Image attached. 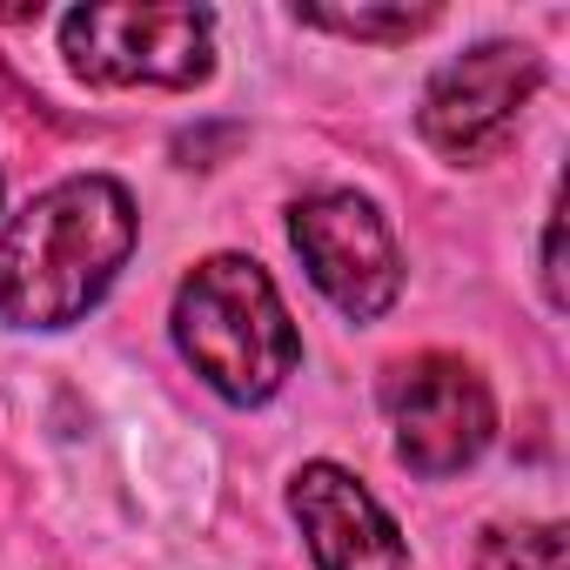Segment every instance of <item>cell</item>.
<instances>
[{
	"label": "cell",
	"instance_id": "cell-1",
	"mask_svg": "<svg viewBox=\"0 0 570 570\" xmlns=\"http://www.w3.org/2000/svg\"><path fill=\"white\" fill-rule=\"evenodd\" d=\"M135 195L115 175H68L0 222V316L14 330L81 323L135 255Z\"/></svg>",
	"mask_w": 570,
	"mask_h": 570
},
{
	"label": "cell",
	"instance_id": "cell-2",
	"mask_svg": "<svg viewBox=\"0 0 570 570\" xmlns=\"http://www.w3.org/2000/svg\"><path fill=\"white\" fill-rule=\"evenodd\" d=\"M175 350L222 403H268L303 363L282 289L248 255H208L175 289Z\"/></svg>",
	"mask_w": 570,
	"mask_h": 570
},
{
	"label": "cell",
	"instance_id": "cell-3",
	"mask_svg": "<svg viewBox=\"0 0 570 570\" xmlns=\"http://www.w3.org/2000/svg\"><path fill=\"white\" fill-rule=\"evenodd\" d=\"M61 55L88 88H202L215 75V14L188 0L161 8H75Z\"/></svg>",
	"mask_w": 570,
	"mask_h": 570
},
{
	"label": "cell",
	"instance_id": "cell-4",
	"mask_svg": "<svg viewBox=\"0 0 570 570\" xmlns=\"http://www.w3.org/2000/svg\"><path fill=\"white\" fill-rule=\"evenodd\" d=\"M289 242H296L309 282L350 323H376L403 296L396 235H390L383 208L356 188H323V195L296 202L289 208Z\"/></svg>",
	"mask_w": 570,
	"mask_h": 570
},
{
	"label": "cell",
	"instance_id": "cell-5",
	"mask_svg": "<svg viewBox=\"0 0 570 570\" xmlns=\"http://www.w3.org/2000/svg\"><path fill=\"white\" fill-rule=\"evenodd\" d=\"M537 81H543V61L523 41H476L470 55L430 75L416 128L443 161H483L517 135V115L530 108Z\"/></svg>",
	"mask_w": 570,
	"mask_h": 570
},
{
	"label": "cell",
	"instance_id": "cell-6",
	"mask_svg": "<svg viewBox=\"0 0 570 570\" xmlns=\"http://www.w3.org/2000/svg\"><path fill=\"white\" fill-rule=\"evenodd\" d=\"M390 436L416 476L470 470L497 436V396L463 356H416L390 376Z\"/></svg>",
	"mask_w": 570,
	"mask_h": 570
},
{
	"label": "cell",
	"instance_id": "cell-7",
	"mask_svg": "<svg viewBox=\"0 0 570 570\" xmlns=\"http://www.w3.org/2000/svg\"><path fill=\"white\" fill-rule=\"evenodd\" d=\"M289 517L316 570H410V543L396 517L343 463H303L289 476Z\"/></svg>",
	"mask_w": 570,
	"mask_h": 570
},
{
	"label": "cell",
	"instance_id": "cell-8",
	"mask_svg": "<svg viewBox=\"0 0 570 570\" xmlns=\"http://www.w3.org/2000/svg\"><path fill=\"white\" fill-rule=\"evenodd\" d=\"M303 28H323V35H350V41H410L423 28H436V8H296Z\"/></svg>",
	"mask_w": 570,
	"mask_h": 570
},
{
	"label": "cell",
	"instance_id": "cell-9",
	"mask_svg": "<svg viewBox=\"0 0 570 570\" xmlns=\"http://www.w3.org/2000/svg\"><path fill=\"white\" fill-rule=\"evenodd\" d=\"M483 570H563V523H503L483 530Z\"/></svg>",
	"mask_w": 570,
	"mask_h": 570
},
{
	"label": "cell",
	"instance_id": "cell-10",
	"mask_svg": "<svg viewBox=\"0 0 570 570\" xmlns=\"http://www.w3.org/2000/svg\"><path fill=\"white\" fill-rule=\"evenodd\" d=\"M0 195H8V181H0Z\"/></svg>",
	"mask_w": 570,
	"mask_h": 570
}]
</instances>
